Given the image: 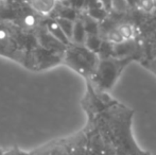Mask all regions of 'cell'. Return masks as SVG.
<instances>
[{
	"mask_svg": "<svg viewBox=\"0 0 156 155\" xmlns=\"http://www.w3.org/2000/svg\"><path fill=\"white\" fill-rule=\"evenodd\" d=\"M86 31H85V28L83 26L82 20H76L73 23V30H72V35L71 39L76 44H84L85 38H86Z\"/></svg>",
	"mask_w": 156,
	"mask_h": 155,
	"instance_id": "2",
	"label": "cell"
},
{
	"mask_svg": "<svg viewBox=\"0 0 156 155\" xmlns=\"http://www.w3.org/2000/svg\"><path fill=\"white\" fill-rule=\"evenodd\" d=\"M83 26L85 28V31L87 34H98L99 33V25L98 21L93 19L91 17H85L84 20H82Z\"/></svg>",
	"mask_w": 156,
	"mask_h": 155,
	"instance_id": "7",
	"label": "cell"
},
{
	"mask_svg": "<svg viewBox=\"0 0 156 155\" xmlns=\"http://www.w3.org/2000/svg\"><path fill=\"white\" fill-rule=\"evenodd\" d=\"M139 3L140 6L142 8V10L147 11V12H150V11H152L154 9L151 0H139Z\"/></svg>",
	"mask_w": 156,
	"mask_h": 155,
	"instance_id": "11",
	"label": "cell"
},
{
	"mask_svg": "<svg viewBox=\"0 0 156 155\" xmlns=\"http://www.w3.org/2000/svg\"><path fill=\"white\" fill-rule=\"evenodd\" d=\"M49 30H50V34H51L53 37H55L58 41L63 44V45H68L70 41V39L64 34V32L61 30V28L58 27V25L55 23H52L49 25Z\"/></svg>",
	"mask_w": 156,
	"mask_h": 155,
	"instance_id": "5",
	"label": "cell"
},
{
	"mask_svg": "<svg viewBox=\"0 0 156 155\" xmlns=\"http://www.w3.org/2000/svg\"><path fill=\"white\" fill-rule=\"evenodd\" d=\"M68 1H69L70 3H74V1H76V0H68Z\"/></svg>",
	"mask_w": 156,
	"mask_h": 155,
	"instance_id": "13",
	"label": "cell"
},
{
	"mask_svg": "<svg viewBox=\"0 0 156 155\" xmlns=\"http://www.w3.org/2000/svg\"><path fill=\"white\" fill-rule=\"evenodd\" d=\"M84 44L87 50H89V51L93 52V53H96V52H98L99 49H100L102 41L99 37L98 34H87Z\"/></svg>",
	"mask_w": 156,
	"mask_h": 155,
	"instance_id": "3",
	"label": "cell"
},
{
	"mask_svg": "<svg viewBox=\"0 0 156 155\" xmlns=\"http://www.w3.org/2000/svg\"><path fill=\"white\" fill-rule=\"evenodd\" d=\"M107 38L108 41L114 45H118V44L124 43V38L122 37V35L120 34V32L118 31V29H112L111 31L107 33Z\"/></svg>",
	"mask_w": 156,
	"mask_h": 155,
	"instance_id": "10",
	"label": "cell"
},
{
	"mask_svg": "<svg viewBox=\"0 0 156 155\" xmlns=\"http://www.w3.org/2000/svg\"><path fill=\"white\" fill-rule=\"evenodd\" d=\"M68 62L81 72L91 70L94 65V55L86 48L74 47L68 51Z\"/></svg>",
	"mask_w": 156,
	"mask_h": 155,
	"instance_id": "1",
	"label": "cell"
},
{
	"mask_svg": "<svg viewBox=\"0 0 156 155\" xmlns=\"http://www.w3.org/2000/svg\"><path fill=\"white\" fill-rule=\"evenodd\" d=\"M151 1H152L153 6H154V8H156V0H151Z\"/></svg>",
	"mask_w": 156,
	"mask_h": 155,
	"instance_id": "12",
	"label": "cell"
},
{
	"mask_svg": "<svg viewBox=\"0 0 156 155\" xmlns=\"http://www.w3.org/2000/svg\"><path fill=\"white\" fill-rule=\"evenodd\" d=\"M118 31L120 32V34H121L122 37L124 38V41H129V39H132L134 36V29L129 23H123V25H121L118 28Z\"/></svg>",
	"mask_w": 156,
	"mask_h": 155,
	"instance_id": "9",
	"label": "cell"
},
{
	"mask_svg": "<svg viewBox=\"0 0 156 155\" xmlns=\"http://www.w3.org/2000/svg\"><path fill=\"white\" fill-rule=\"evenodd\" d=\"M88 16L91 17V18L97 21L103 20V19L106 18L107 11L104 10L103 8H101V6H98V8H90V9H88Z\"/></svg>",
	"mask_w": 156,
	"mask_h": 155,
	"instance_id": "8",
	"label": "cell"
},
{
	"mask_svg": "<svg viewBox=\"0 0 156 155\" xmlns=\"http://www.w3.org/2000/svg\"><path fill=\"white\" fill-rule=\"evenodd\" d=\"M56 23L58 25V27L61 28V30L64 32L66 36H67L69 39H71V35H72V30H73V21L69 20V19H66V18H60L56 20Z\"/></svg>",
	"mask_w": 156,
	"mask_h": 155,
	"instance_id": "6",
	"label": "cell"
},
{
	"mask_svg": "<svg viewBox=\"0 0 156 155\" xmlns=\"http://www.w3.org/2000/svg\"><path fill=\"white\" fill-rule=\"evenodd\" d=\"M32 5L38 12L49 13L55 6V0H32Z\"/></svg>",
	"mask_w": 156,
	"mask_h": 155,
	"instance_id": "4",
	"label": "cell"
}]
</instances>
